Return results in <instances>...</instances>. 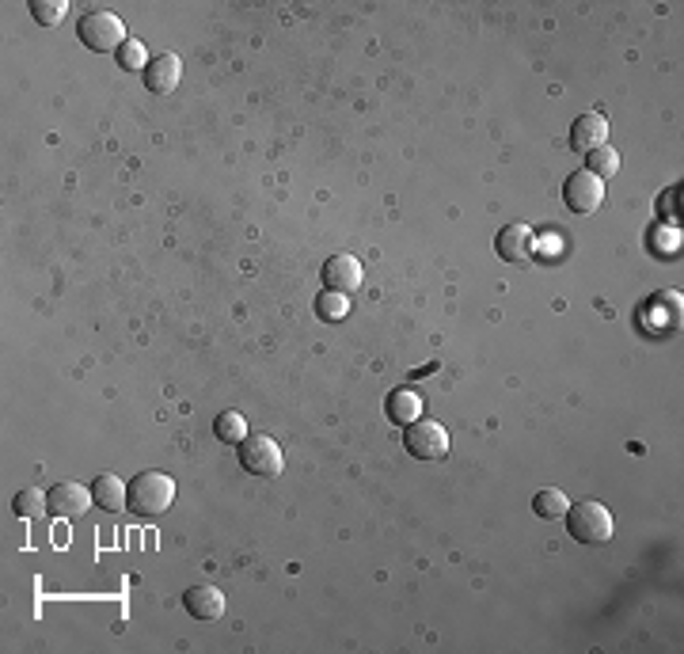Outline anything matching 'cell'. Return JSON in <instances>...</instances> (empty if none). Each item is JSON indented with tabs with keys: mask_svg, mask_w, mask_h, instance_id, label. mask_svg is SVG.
Masks as SVG:
<instances>
[{
	"mask_svg": "<svg viewBox=\"0 0 684 654\" xmlns=\"http://www.w3.org/2000/svg\"><path fill=\"white\" fill-rule=\"evenodd\" d=\"M175 502V480L168 472H141L130 480V510L141 518H160Z\"/></svg>",
	"mask_w": 684,
	"mask_h": 654,
	"instance_id": "1",
	"label": "cell"
},
{
	"mask_svg": "<svg viewBox=\"0 0 684 654\" xmlns=\"http://www.w3.org/2000/svg\"><path fill=\"white\" fill-rule=\"evenodd\" d=\"M563 518H567L570 537L578 540V544H608L612 533H616V521H612V514L601 502H578V506H570Z\"/></svg>",
	"mask_w": 684,
	"mask_h": 654,
	"instance_id": "2",
	"label": "cell"
},
{
	"mask_svg": "<svg viewBox=\"0 0 684 654\" xmlns=\"http://www.w3.org/2000/svg\"><path fill=\"white\" fill-rule=\"evenodd\" d=\"M236 453H240V468L251 472V476H259V480H274V476H282L285 453H282V445L274 442L270 434H247Z\"/></svg>",
	"mask_w": 684,
	"mask_h": 654,
	"instance_id": "3",
	"label": "cell"
},
{
	"mask_svg": "<svg viewBox=\"0 0 684 654\" xmlns=\"http://www.w3.org/2000/svg\"><path fill=\"white\" fill-rule=\"evenodd\" d=\"M76 35H80V42H84L88 50H95V54L118 50L122 42L130 39V35H126V23L118 20L114 12H88V16H80Z\"/></svg>",
	"mask_w": 684,
	"mask_h": 654,
	"instance_id": "4",
	"label": "cell"
},
{
	"mask_svg": "<svg viewBox=\"0 0 684 654\" xmlns=\"http://www.w3.org/2000/svg\"><path fill=\"white\" fill-rule=\"evenodd\" d=\"M403 445L418 461H441L449 453V430L434 419H415L403 426Z\"/></svg>",
	"mask_w": 684,
	"mask_h": 654,
	"instance_id": "5",
	"label": "cell"
},
{
	"mask_svg": "<svg viewBox=\"0 0 684 654\" xmlns=\"http://www.w3.org/2000/svg\"><path fill=\"white\" fill-rule=\"evenodd\" d=\"M92 502L95 499L88 487H80V483H73V480H61L46 491V514H50V518L76 521L92 510Z\"/></svg>",
	"mask_w": 684,
	"mask_h": 654,
	"instance_id": "6",
	"label": "cell"
},
{
	"mask_svg": "<svg viewBox=\"0 0 684 654\" xmlns=\"http://www.w3.org/2000/svg\"><path fill=\"white\" fill-rule=\"evenodd\" d=\"M563 202H567L570 213L586 217V213H593L601 202H605V179H597V175L586 172V168L567 175V183H563Z\"/></svg>",
	"mask_w": 684,
	"mask_h": 654,
	"instance_id": "7",
	"label": "cell"
},
{
	"mask_svg": "<svg viewBox=\"0 0 684 654\" xmlns=\"http://www.w3.org/2000/svg\"><path fill=\"white\" fill-rule=\"evenodd\" d=\"M183 77V61L179 54H156V58L145 65V88L152 96H168L175 92V84Z\"/></svg>",
	"mask_w": 684,
	"mask_h": 654,
	"instance_id": "8",
	"label": "cell"
},
{
	"mask_svg": "<svg viewBox=\"0 0 684 654\" xmlns=\"http://www.w3.org/2000/svg\"><path fill=\"white\" fill-rule=\"evenodd\" d=\"M361 278H365V270L354 255H331L323 263V286L335 289V293H354L361 286Z\"/></svg>",
	"mask_w": 684,
	"mask_h": 654,
	"instance_id": "9",
	"label": "cell"
},
{
	"mask_svg": "<svg viewBox=\"0 0 684 654\" xmlns=\"http://www.w3.org/2000/svg\"><path fill=\"white\" fill-rule=\"evenodd\" d=\"M536 248V236H532L529 225H506V229H498L494 236V251H498V259H506V263H525Z\"/></svg>",
	"mask_w": 684,
	"mask_h": 654,
	"instance_id": "10",
	"label": "cell"
},
{
	"mask_svg": "<svg viewBox=\"0 0 684 654\" xmlns=\"http://www.w3.org/2000/svg\"><path fill=\"white\" fill-rule=\"evenodd\" d=\"M608 137V122L605 115H597V111H586V115L574 118V126H570V149H578V153H593V149H601Z\"/></svg>",
	"mask_w": 684,
	"mask_h": 654,
	"instance_id": "11",
	"label": "cell"
},
{
	"mask_svg": "<svg viewBox=\"0 0 684 654\" xmlns=\"http://www.w3.org/2000/svg\"><path fill=\"white\" fill-rule=\"evenodd\" d=\"M183 605L194 620H221V613H225V597L217 586H190L183 594Z\"/></svg>",
	"mask_w": 684,
	"mask_h": 654,
	"instance_id": "12",
	"label": "cell"
},
{
	"mask_svg": "<svg viewBox=\"0 0 684 654\" xmlns=\"http://www.w3.org/2000/svg\"><path fill=\"white\" fill-rule=\"evenodd\" d=\"M92 499L99 502V510L118 514V510H126V506H130V487L118 480V476H111V472H103V476L92 483Z\"/></svg>",
	"mask_w": 684,
	"mask_h": 654,
	"instance_id": "13",
	"label": "cell"
},
{
	"mask_svg": "<svg viewBox=\"0 0 684 654\" xmlns=\"http://www.w3.org/2000/svg\"><path fill=\"white\" fill-rule=\"evenodd\" d=\"M384 415H388L396 426L415 423L418 415H422V400H418L411 388H392L388 400H384Z\"/></svg>",
	"mask_w": 684,
	"mask_h": 654,
	"instance_id": "14",
	"label": "cell"
},
{
	"mask_svg": "<svg viewBox=\"0 0 684 654\" xmlns=\"http://www.w3.org/2000/svg\"><path fill=\"white\" fill-rule=\"evenodd\" d=\"M532 510H536V518L559 521L570 510V502L559 487H544V491H536V495H532Z\"/></svg>",
	"mask_w": 684,
	"mask_h": 654,
	"instance_id": "15",
	"label": "cell"
},
{
	"mask_svg": "<svg viewBox=\"0 0 684 654\" xmlns=\"http://www.w3.org/2000/svg\"><path fill=\"white\" fill-rule=\"evenodd\" d=\"M213 434H217L225 445H240L247 438V419L240 411H221V415L213 419Z\"/></svg>",
	"mask_w": 684,
	"mask_h": 654,
	"instance_id": "16",
	"label": "cell"
},
{
	"mask_svg": "<svg viewBox=\"0 0 684 654\" xmlns=\"http://www.w3.org/2000/svg\"><path fill=\"white\" fill-rule=\"evenodd\" d=\"M114 58H118V65H122L126 73H137V69L145 73V65L152 61L149 54H145V42L141 39H126L122 46H118V54H114Z\"/></svg>",
	"mask_w": 684,
	"mask_h": 654,
	"instance_id": "17",
	"label": "cell"
},
{
	"mask_svg": "<svg viewBox=\"0 0 684 654\" xmlns=\"http://www.w3.org/2000/svg\"><path fill=\"white\" fill-rule=\"evenodd\" d=\"M346 312H350V297H346V293L327 289V293H320V297H316V316H320V320H327V324H331V320H342Z\"/></svg>",
	"mask_w": 684,
	"mask_h": 654,
	"instance_id": "18",
	"label": "cell"
},
{
	"mask_svg": "<svg viewBox=\"0 0 684 654\" xmlns=\"http://www.w3.org/2000/svg\"><path fill=\"white\" fill-rule=\"evenodd\" d=\"M586 172H593L597 179H608V175L620 172V156H616V149L601 145V149L586 153Z\"/></svg>",
	"mask_w": 684,
	"mask_h": 654,
	"instance_id": "19",
	"label": "cell"
},
{
	"mask_svg": "<svg viewBox=\"0 0 684 654\" xmlns=\"http://www.w3.org/2000/svg\"><path fill=\"white\" fill-rule=\"evenodd\" d=\"M12 510H16L19 518H38V514H46V495L38 491V487H23L16 495V502H12Z\"/></svg>",
	"mask_w": 684,
	"mask_h": 654,
	"instance_id": "20",
	"label": "cell"
},
{
	"mask_svg": "<svg viewBox=\"0 0 684 654\" xmlns=\"http://www.w3.org/2000/svg\"><path fill=\"white\" fill-rule=\"evenodd\" d=\"M31 16H35L42 27H57V23L69 16V4H65V0H35V4H31Z\"/></svg>",
	"mask_w": 684,
	"mask_h": 654,
	"instance_id": "21",
	"label": "cell"
}]
</instances>
